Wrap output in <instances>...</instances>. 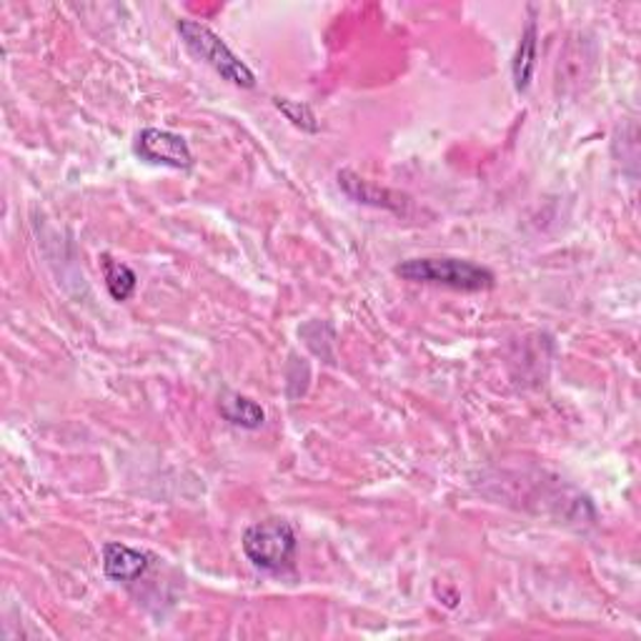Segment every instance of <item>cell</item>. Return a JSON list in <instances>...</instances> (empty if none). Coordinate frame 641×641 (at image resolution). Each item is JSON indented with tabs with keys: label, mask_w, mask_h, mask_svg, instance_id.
Returning a JSON list of instances; mask_svg holds the SVG:
<instances>
[{
	"label": "cell",
	"mask_w": 641,
	"mask_h": 641,
	"mask_svg": "<svg viewBox=\"0 0 641 641\" xmlns=\"http://www.w3.org/2000/svg\"><path fill=\"white\" fill-rule=\"evenodd\" d=\"M134 151L140 161L165 165V169L188 171L193 165V153L186 144V138L163 128H144L136 136Z\"/></svg>",
	"instance_id": "277c9868"
},
{
	"label": "cell",
	"mask_w": 641,
	"mask_h": 641,
	"mask_svg": "<svg viewBox=\"0 0 641 641\" xmlns=\"http://www.w3.org/2000/svg\"><path fill=\"white\" fill-rule=\"evenodd\" d=\"M539 33H537V21L529 18V23H526V28L522 33V43H519V50H516L514 56V88L519 93H526L531 85V78H534V68H537V56H539Z\"/></svg>",
	"instance_id": "8992f818"
},
{
	"label": "cell",
	"mask_w": 641,
	"mask_h": 641,
	"mask_svg": "<svg viewBox=\"0 0 641 641\" xmlns=\"http://www.w3.org/2000/svg\"><path fill=\"white\" fill-rule=\"evenodd\" d=\"M179 28V35L186 43V48L193 53V56L204 60L206 66L216 70L224 81L239 85V88H253L256 85V76L253 70L243 64V60L236 56V53L226 46L221 35H216L208 25L191 21V18H181L175 23Z\"/></svg>",
	"instance_id": "7a4b0ae2"
},
{
	"label": "cell",
	"mask_w": 641,
	"mask_h": 641,
	"mask_svg": "<svg viewBox=\"0 0 641 641\" xmlns=\"http://www.w3.org/2000/svg\"><path fill=\"white\" fill-rule=\"evenodd\" d=\"M221 416L231 421L233 426L241 428H261L263 421H266V411H263L256 401L249 397H239V393H231L221 401Z\"/></svg>",
	"instance_id": "52a82bcc"
},
{
	"label": "cell",
	"mask_w": 641,
	"mask_h": 641,
	"mask_svg": "<svg viewBox=\"0 0 641 641\" xmlns=\"http://www.w3.org/2000/svg\"><path fill=\"white\" fill-rule=\"evenodd\" d=\"M243 554L261 572H286L294 564L298 537L291 522L266 519L251 524L241 539Z\"/></svg>",
	"instance_id": "3957f363"
},
{
	"label": "cell",
	"mask_w": 641,
	"mask_h": 641,
	"mask_svg": "<svg viewBox=\"0 0 641 641\" xmlns=\"http://www.w3.org/2000/svg\"><path fill=\"white\" fill-rule=\"evenodd\" d=\"M276 108L284 113V116L294 123L296 128L309 130V134H316L319 130V118L311 111V105H306L301 101H291V99H276Z\"/></svg>",
	"instance_id": "9c48e42d"
},
{
	"label": "cell",
	"mask_w": 641,
	"mask_h": 641,
	"mask_svg": "<svg viewBox=\"0 0 641 641\" xmlns=\"http://www.w3.org/2000/svg\"><path fill=\"white\" fill-rule=\"evenodd\" d=\"M148 566H151V557H148L146 551L130 549L126 543L118 541L103 543V572L105 576L113 579V582L123 584L136 582V579L148 572Z\"/></svg>",
	"instance_id": "5b68a950"
},
{
	"label": "cell",
	"mask_w": 641,
	"mask_h": 641,
	"mask_svg": "<svg viewBox=\"0 0 641 641\" xmlns=\"http://www.w3.org/2000/svg\"><path fill=\"white\" fill-rule=\"evenodd\" d=\"M393 274L411 284H434L446 286L454 291H489L494 288L496 278L489 268L467 259H409L401 261Z\"/></svg>",
	"instance_id": "6da1fadb"
},
{
	"label": "cell",
	"mask_w": 641,
	"mask_h": 641,
	"mask_svg": "<svg viewBox=\"0 0 641 641\" xmlns=\"http://www.w3.org/2000/svg\"><path fill=\"white\" fill-rule=\"evenodd\" d=\"M101 266L105 288H108L113 301H128L138 286V276L134 274V268L126 266V263L113 261L111 256H101Z\"/></svg>",
	"instance_id": "ba28073f"
}]
</instances>
